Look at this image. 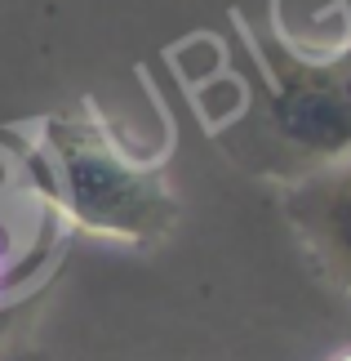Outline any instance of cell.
<instances>
[{
	"mask_svg": "<svg viewBox=\"0 0 351 361\" xmlns=\"http://www.w3.org/2000/svg\"><path fill=\"white\" fill-rule=\"evenodd\" d=\"M231 67L241 99L214 116V138L231 165L262 178H307L351 157V40L298 49L280 32H258L231 13Z\"/></svg>",
	"mask_w": 351,
	"mask_h": 361,
	"instance_id": "6da1fadb",
	"label": "cell"
},
{
	"mask_svg": "<svg viewBox=\"0 0 351 361\" xmlns=\"http://www.w3.org/2000/svg\"><path fill=\"white\" fill-rule=\"evenodd\" d=\"M23 165L53 214L76 232L160 245L178 224V192L165 157H138L94 103L40 116Z\"/></svg>",
	"mask_w": 351,
	"mask_h": 361,
	"instance_id": "7a4b0ae2",
	"label": "cell"
},
{
	"mask_svg": "<svg viewBox=\"0 0 351 361\" xmlns=\"http://www.w3.org/2000/svg\"><path fill=\"white\" fill-rule=\"evenodd\" d=\"M280 210L316 268L338 290H351V157L280 183Z\"/></svg>",
	"mask_w": 351,
	"mask_h": 361,
	"instance_id": "277c9868",
	"label": "cell"
},
{
	"mask_svg": "<svg viewBox=\"0 0 351 361\" xmlns=\"http://www.w3.org/2000/svg\"><path fill=\"white\" fill-rule=\"evenodd\" d=\"M329 361H351V348H347V353H338V357H329Z\"/></svg>",
	"mask_w": 351,
	"mask_h": 361,
	"instance_id": "5b68a950",
	"label": "cell"
},
{
	"mask_svg": "<svg viewBox=\"0 0 351 361\" xmlns=\"http://www.w3.org/2000/svg\"><path fill=\"white\" fill-rule=\"evenodd\" d=\"M67 232L72 228L36 192L23 152L0 147V343L53 286Z\"/></svg>",
	"mask_w": 351,
	"mask_h": 361,
	"instance_id": "3957f363",
	"label": "cell"
}]
</instances>
